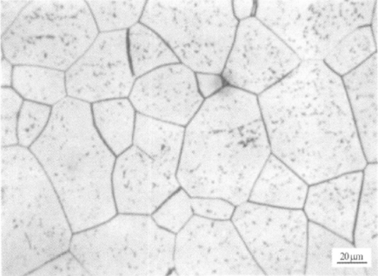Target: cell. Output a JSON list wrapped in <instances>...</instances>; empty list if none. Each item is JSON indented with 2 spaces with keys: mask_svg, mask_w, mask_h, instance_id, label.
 <instances>
[{
  "mask_svg": "<svg viewBox=\"0 0 378 276\" xmlns=\"http://www.w3.org/2000/svg\"><path fill=\"white\" fill-rule=\"evenodd\" d=\"M271 152L309 185L367 165L341 77L302 62L257 96Z\"/></svg>",
  "mask_w": 378,
  "mask_h": 276,
  "instance_id": "6da1fadb",
  "label": "cell"
},
{
  "mask_svg": "<svg viewBox=\"0 0 378 276\" xmlns=\"http://www.w3.org/2000/svg\"><path fill=\"white\" fill-rule=\"evenodd\" d=\"M271 154L257 96L225 86L185 127L177 179L191 197L237 206Z\"/></svg>",
  "mask_w": 378,
  "mask_h": 276,
  "instance_id": "7a4b0ae2",
  "label": "cell"
},
{
  "mask_svg": "<svg viewBox=\"0 0 378 276\" xmlns=\"http://www.w3.org/2000/svg\"><path fill=\"white\" fill-rule=\"evenodd\" d=\"M29 149L54 188L73 234L117 214L112 188L117 157L99 134L89 103L67 96L54 105Z\"/></svg>",
  "mask_w": 378,
  "mask_h": 276,
  "instance_id": "3957f363",
  "label": "cell"
},
{
  "mask_svg": "<svg viewBox=\"0 0 378 276\" xmlns=\"http://www.w3.org/2000/svg\"><path fill=\"white\" fill-rule=\"evenodd\" d=\"M0 275H28L69 250L73 231L59 197L26 147L0 151Z\"/></svg>",
  "mask_w": 378,
  "mask_h": 276,
  "instance_id": "277c9868",
  "label": "cell"
},
{
  "mask_svg": "<svg viewBox=\"0 0 378 276\" xmlns=\"http://www.w3.org/2000/svg\"><path fill=\"white\" fill-rule=\"evenodd\" d=\"M175 243L151 215L118 213L73 234L69 251L90 275H166L174 272Z\"/></svg>",
  "mask_w": 378,
  "mask_h": 276,
  "instance_id": "5b68a950",
  "label": "cell"
},
{
  "mask_svg": "<svg viewBox=\"0 0 378 276\" xmlns=\"http://www.w3.org/2000/svg\"><path fill=\"white\" fill-rule=\"evenodd\" d=\"M98 30L85 1H31L1 37L15 65L69 69L89 48Z\"/></svg>",
  "mask_w": 378,
  "mask_h": 276,
  "instance_id": "8992f818",
  "label": "cell"
},
{
  "mask_svg": "<svg viewBox=\"0 0 378 276\" xmlns=\"http://www.w3.org/2000/svg\"><path fill=\"white\" fill-rule=\"evenodd\" d=\"M140 23L195 73L221 74L239 21L232 1H148Z\"/></svg>",
  "mask_w": 378,
  "mask_h": 276,
  "instance_id": "52a82bcc",
  "label": "cell"
},
{
  "mask_svg": "<svg viewBox=\"0 0 378 276\" xmlns=\"http://www.w3.org/2000/svg\"><path fill=\"white\" fill-rule=\"evenodd\" d=\"M377 1H257L254 17L302 62L323 61L345 35L368 25Z\"/></svg>",
  "mask_w": 378,
  "mask_h": 276,
  "instance_id": "ba28073f",
  "label": "cell"
},
{
  "mask_svg": "<svg viewBox=\"0 0 378 276\" xmlns=\"http://www.w3.org/2000/svg\"><path fill=\"white\" fill-rule=\"evenodd\" d=\"M231 221L265 275H305L308 219L302 209L247 201L236 206Z\"/></svg>",
  "mask_w": 378,
  "mask_h": 276,
  "instance_id": "9c48e42d",
  "label": "cell"
},
{
  "mask_svg": "<svg viewBox=\"0 0 378 276\" xmlns=\"http://www.w3.org/2000/svg\"><path fill=\"white\" fill-rule=\"evenodd\" d=\"M177 275H265L231 220L194 215L175 235Z\"/></svg>",
  "mask_w": 378,
  "mask_h": 276,
  "instance_id": "30bf717a",
  "label": "cell"
},
{
  "mask_svg": "<svg viewBox=\"0 0 378 276\" xmlns=\"http://www.w3.org/2000/svg\"><path fill=\"white\" fill-rule=\"evenodd\" d=\"M301 62L279 37L253 16L239 22L221 76L226 85L257 96Z\"/></svg>",
  "mask_w": 378,
  "mask_h": 276,
  "instance_id": "8fae6325",
  "label": "cell"
},
{
  "mask_svg": "<svg viewBox=\"0 0 378 276\" xmlns=\"http://www.w3.org/2000/svg\"><path fill=\"white\" fill-rule=\"evenodd\" d=\"M181 152L149 154L132 144L117 156L112 173L117 213L151 215L179 189Z\"/></svg>",
  "mask_w": 378,
  "mask_h": 276,
  "instance_id": "7c38bea8",
  "label": "cell"
},
{
  "mask_svg": "<svg viewBox=\"0 0 378 276\" xmlns=\"http://www.w3.org/2000/svg\"><path fill=\"white\" fill-rule=\"evenodd\" d=\"M69 97L87 103L127 98L136 81L127 49V30L100 33L66 73Z\"/></svg>",
  "mask_w": 378,
  "mask_h": 276,
  "instance_id": "4fadbf2b",
  "label": "cell"
},
{
  "mask_svg": "<svg viewBox=\"0 0 378 276\" xmlns=\"http://www.w3.org/2000/svg\"><path fill=\"white\" fill-rule=\"evenodd\" d=\"M129 99L137 113L184 127L204 101L196 73L180 62L136 79Z\"/></svg>",
  "mask_w": 378,
  "mask_h": 276,
  "instance_id": "5bb4252c",
  "label": "cell"
},
{
  "mask_svg": "<svg viewBox=\"0 0 378 276\" xmlns=\"http://www.w3.org/2000/svg\"><path fill=\"white\" fill-rule=\"evenodd\" d=\"M362 179L357 171L310 185L303 207L308 221L353 242Z\"/></svg>",
  "mask_w": 378,
  "mask_h": 276,
  "instance_id": "9a60e30c",
  "label": "cell"
},
{
  "mask_svg": "<svg viewBox=\"0 0 378 276\" xmlns=\"http://www.w3.org/2000/svg\"><path fill=\"white\" fill-rule=\"evenodd\" d=\"M305 275L377 276L378 260L352 241L308 221Z\"/></svg>",
  "mask_w": 378,
  "mask_h": 276,
  "instance_id": "2e32d148",
  "label": "cell"
},
{
  "mask_svg": "<svg viewBox=\"0 0 378 276\" xmlns=\"http://www.w3.org/2000/svg\"><path fill=\"white\" fill-rule=\"evenodd\" d=\"M367 163L378 160V56L341 77Z\"/></svg>",
  "mask_w": 378,
  "mask_h": 276,
  "instance_id": "e0dca14e",
  "label": "cell"
},
{
  "mask_svg": "<svg viewBox=\"0 0 378 276\" xmlns=\"http://www.w3.org/2000/svg\"><path fill=\"white\" fill-rule=\"evenodd\" d=\"M309 185L271 154L251 190L248 201L271 207L302 209Z\"/></svg>",
  "mask_w": 378,
  "mask_h": 276,
  "instance_id": "ac0fdd59",
  "label": "cell"
},
{
  "mask_svg": "<svg viewBox=\"0 0 378 276\" xmlns=\"http://www.w3.org/2000/svg\"><path fill=\"white\" fill-rule=\"evenodd\" d=\"M91 108L99 134L116 156L132 145L136 111L129 99L98 101Z\"/></svg>",
  "mask_w": 378,
  "mask_h": 276,
  "instance_id": "d6986e66",
  "label": "cell"
},
{
  "mask_svg": "<svg viewBox=\"0 0 378 276\" xmlns=\"http://www.w3.org/2000/svg\"><path fill=\"white\" fill-rule=\"evenodd\" d=\"M12 86L25 100L47 105H56L67 95L64 71L45 67L15 65Z\"/></svg>",
  "mask_w": 378,
  "mask_h": 276,
  "instance_id": "ffe728a7",
  "label": "cell"
},
{
  "mask_svg": "<svg viewBox=\"0 0 378 276\" xmlns=\"http://www.w3.org/2000/svg\"><path fill=\"white\" fill-rule=\"evenodd\" d=\"M127 49L136 79L158 68L179 62L165 41L140 22L127 30Z\"/></svg>",
  "mask_w": 378,
  "mask_h": 276,
  "instance_id": "44dd1931",
  "label": "cell"
},
{
  "mask_svg": "<svg viewBox=\"0 0 378 276\" xmlns=\"http://www.w3.org/2000/svg\"><path fill=\"white\" fill-rule=\"evenodd\" d=\"M363 171L353 243L378 260V164L367 163Z\"/></svg>",
  "mask_w": 378,
  "mask_h": 276,
  "instance_id": "7402d4cb",
  "label": "cell"
},
{
  "mask_svg": "<svg viewBox=\"0 0 378 276\" xmlns=\"http://www.w3.org/2000/svg\"><path fill=\"white\" fill-rule=\"evenodd\" d=\"M370 25L352 30L331 50L323 62L333 73L342 77L353 71L377 52Z\"/></svg>",
  "mask_w": 378,
  "mask_h": 276,
  "instance_id": "603a6c76",
  "label": "cell"
},
{
  "mask_svg": "<svg viewBox=\"0 0 378 276\" xmlns=\"http://www.w3.org/2000/svg\"><path fill=\"white\" fill-rule=\"evenodd\" d=\"M98 31L129 30L139 22L146 1H87Z\"/></svg>",
  "mask_w": 378,
  "mask_h": 276,
  "instance_id": "cb8c5ba5",
  "label": "cell"
},
{
  "mask_svg": "<svg viewBox=\"0 0 378 276\" xmlns=\"http://www.w3.org/2000/svg\"><path fill=\"white\" fill-rule=\"evenodd\" d=\"M194 215L191 197L180 188L165 200L151 217L159 226L176 235Z\"/></svg>",
  "mask_w": 378,
  "mask_h": 276,
  "instance_id": "d4e9b609",
  "label": "cell"
},
{
  "mask_svg": "<svg viewBox=\"0 0 378 276\" xmlns=\"http://www.w3.org/2000/svg\"><path fill=\"white\" fill-rule=\"evenodd\" d=\"M50 105L24 100L20 108L17 123L18 144L30 147L42 134L49 120Z\"/></svg>",
  "mask_w": 378,
  "mask_h": 276,
  "instance_id": "484cf974",
  "label": "cell"
},
{
  "mask_svg": "<svg viewBox=\"0 0 378 276\" xmlns=\"http://www.w3.org/2000/svg\"><path fill=\"white\" fill-rule=\"evenodd\" d=\"M0 100L1 147L16 145L18 117L23 98L14 89L1 87Z\"/></svg>",
  "mask_w": 378,
  "mask_h": 276,
  "instance_id": "4316f807",
  "label": "cell"
},
{
  "mask_svg": "<svg viewBox=\"0 0 378 276\" xmlns=\"http://www.w3.org/2000/svg\"><path fill=\"white\" fill-rule=\"evenodd\" d=\"M28 275H90L69 250L44 263Z\"/></svg>",
  "mask_w": 378,
  "mask_h": 276,
  "instance_id": "83f0119b",
  "label": "cell"
},
{
  "mask_svg": "<svg viewBox=\"0 0 378 276\" xmlns=\"http://www.w3.org/2000/svg\"><path fill=\"white\" fill-rule=\"evenodd\" d=\"M194 214L212 220H231L236 206L230 202L212 197H191Z\"/></svg>",
  "mask_w": 378,
  "mask_h": 276,
  "instance_id": "f1b7e54d",
  "label": "cell"
},
{
  "mask_svg": "<svg viewBox=\"0 0 378 276\" xmlns=\"http://www.w3.org/2000/svg\"><path fill=\"white\" fill-rule=\"evenodd\" d=\"M199 91L205 99L211 97L226 86L221 74L213 73H196Z\"/></svg>",
  "mask_w": 378,
  "mask_h": 276,
  "instance_id": "f546056e",
  "label": "cell"
},
{
  "mask_svg": "<svg viewBox=\"0 0 378 276\" xmlns=\"http://www.w3.org/2000/svg\"><path fill=\"white\" fill-rule=\"evenodd\" d=\"M28 1H1V37L8 30Z\"/></svg>",
  "mask_w": 378,
  "mask_h": 276,
  "instance_id": "4dcf8cb0",
  "label": "cell"
},
{
  "mask_svg": "<svg viewBox=\"0 0 378 276\" xmlns=\"http://www.w3.org/2000/svg\"><path fill=\"white\" fill-rule=\"evenodd\" d=\"M232 12L240 22L254 16L256 1H232Z\"/></svg>",
  "mask_w": 378,
  "mask_h": 276,
  "instance_id": "1f68e13d",
  "label": "cell"
},
{
  "mask_svg": "<svg viewBox=\"0 0 378 276\" xmlns=\"http://www.w3.org/2000/svg\"><path fill=\"white\" fill-rule=\"evenodd\" d=\"M12 64L5 57L1 59V86L9 87L12 84Z\"/></svg>",
  "mask_w": 378,
  "mask_h": 276,
  "instance_id": "d6a6232c",
  "label": "cell"
},
{
  "mask_svg": "<svg viewBox=\"0 0 378 276\" xmlns=\"http://www.w3.org/2000/svg\"><path fill=\"white\" fill-rule=\"evenodd\" d=\"M375 42L377 43V1L374 5L370 24Z\"/></svg>",
  "mask_w": 378,
  "mask_h": 276,
  "instance_id": "836d02e7",
  "label": "cell"
}]
</instances>
